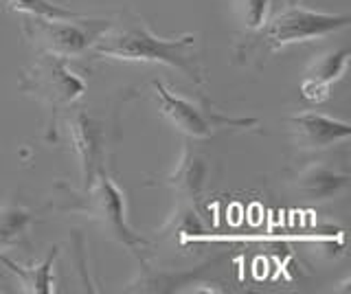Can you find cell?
<instances>
[{"label":"cell","instance_id":"2","mask_svg":"<svg viewBox=\"0 0 351 294\" xmlns=\"http://www.w3.org/2000/svg\"><path fill=\"white\" fill-rule=\"evenodd\" d=\"M349 25L351 18L347 14H325L305 9L301 5H285L281 7V12H277L270 20L266 18L261 27L252 29L244 40H239L235 58L244 66L246 64L261 66L266 58L285 47L338 34Z\"/></svg>","mask_w":351,"mask_h":294},{"label":"cell","instance_id":"3","mask_svg":"<svg viewBox=\"0 0 351 294\" xmlns=\"http://www.w3.org/2000/svg\"><path fill=\"white\" fill-rule=\"evenodd\" d=\"M60 189L66 191V200H69L62 209L84 213L88 220H93L101 228L106 237L125 246L138 261L145 264L152 244L147 237H143L130 226L125 215V198L114 184V180L108 176V169L99 171L88 184H82L80 191L64 187V184H60Z\"/></svg>","mask_w":351,"mask_h":294},{"label":"cell","instance_id":"13","mask_svg":"<svg viewBox=\"0 0 351 294\" xmlns=\"http://www.w3.org/2000/svg\"><path fill=\"white\" fill-rule=\"evenodd\" d=\"M33 222H36V211L25 204L7 202L0 206V253L25 242Z\"/></svg>","mask_w":351,"mask_h":294},{"label":"cell","instance_id":"7","mask_svg":"<svg viewBox=\"0 0 351 294\" xmlns=\"http://www.w3.org/2000/svg\"><path fill=\"white\" fill-rule=\"evenodd\" d=\"M64 127L69 143L80 160L82 184L90 182L99 171L106 169L108 158V130L106 123L93 117L86 108H66L60 117L55 119L51 134L55 136V130ZM49 134V136H51Z\"/></svg>","mask_w":351,"mask_h":294},{"label":"cell","instance_id":"16","mask_svg":"<svg viewBox=\"0 0 351 294\" xmlns=\"http://www.w3.org/2000/svg\"><path fill=\"white\" fill-rule=\"evenodd\" d=\"M272 3H283L281 7H285V5H299V0H272Z\"/></svg>","mask_w":351,"mask_h":294},{"label":"cell","instance_id":"10","mask_svg":"<svg viewBox=\"0 0 351 294\" xmlns=\"http://www.w3.org/2000/svg\"><path fill=\"white\" fill-rule=\"evenodd\" d=\"M349 171L325 160H310L294 173L292 184L307 202L336 200L349 189Z\"/></svg>","mask_w":351,"mask_h":294},{"label":"cell","instance_id":"9","mask_svg":"<svg viewBox=\"0 0 351 294\" xmlns=\"http://www.w3.org/2000/svg\"><path fill=\"white\" fill-rule=\"evenodd\" d=\"M208 180V160L200 149L193 147L189 140L184 143L182 156L176 162L171 173L162 176L156 184H165L173 191L182 206L193 211Z\"/></svg>","mask_w":351,"mask_h":294},{"label":"cell","instance_id":"8","mask_svg":"<svg viewBox=\"0 0 351 294\" xmlns=\"http://www.w3.org/2000/svg\"><path fill=\"white\" fill-rule=\"evenodd\" d=\"M288 127L294 145L303 151H325L345 145L351 136V125L340 119L316 110H303L288 117Z\"/></svg>","mask_w":351,"mask_h":294},{"label":"cell","instance_id":"6","mask_svg":"<svg viewBox=\"0 0 351 294\" xmlns=\"http://www.w3.org/2000/svg\"><path fill=\"white\" fill-rule=\"evenodd\" d=\"M112 20L104 18H66V20H47V18H25L22 34L38 51L53 53L64 60L84 58L90 53L95 42L104 36Z\"/></svg>","mask_w":351,"mask_h":294},{"label":"cell","instance_id":"17","mask_svg":"<svg viewBox=\"0 0 351 294\" xmlns=\"http://www.w3.org/2000/svg\"><path fill=\"white\" fill-rule=\"evenodd\" d=\"M0 290H3V288H0Z\"/></svg>","mask_w":351,"mask_h":294},{"label":"cell","instance_id":"4","mask_svg":"<svg viewBox=\"0 0 351 294\" xmlns=\"http://www.w3.org/2000/svg\"><path fill=\"white\" fill-rule=\"evenodd\" d=\"M149 86L165 119L191 140L211 138L217 132H226V130H255L259 125L257 119H235L219 114L217 110H213V106L208 103L204 95L193 101L169 90L160 79H154Z\"/></svg>","mask_w":351,"mask_h":294},{"label":"cell","instance_id":"5","mask_svg":"<svg viewBox=\"0 0 351 294\" xmlns=\"http://www.w3.org/2000/svg\"><path fill=\"white\" fill-rule=\"evenodd\" d=\"M20 90L31 95L42 106L49 108V134L53 130L55 119L64 112L66 108L75 106L86 93V82L77 73L66 66V60L53 53L38 51L36 62L31 64L20 77Z\"/></svg>","mask_w":351,"mask_h":294},{"label":"cell","instance_id":"1","mask_svg":"<svg viewBox=\"0 0 351 294\" xmlns=\"http://www.w3.org/2000/svg\"><path fill=\"white\" fill-rule=\"evenodd\" d=\"M90 56L97 60L162 64L186 75L195 86L206 84V69L195 34L178 38H160L149 29L145 18L125 12L110 23L104 36L95 42Z\"/></svg>","mask_w":351,"mask_h":294},{"label":"cell","instance_id":"14","mask_svg":"<svg viewBox=\"0 0 351 294\" xmlns=\"http://www.w3.org/2000/svg\"><path fill=\"white\" fill-rule=\"evenodd\" d=\"M7 9L16 14H25L27 18H47V20H66L82 14L66 9L53 0H7Z\"/></svg>","mask_w":351,"mask_h":294},{"label":"cell","instance_id":"11","mask_svg":"<svg viewBox=\"0 0 351 294\" xmlns=\"http://www.w3.org/2000/svg\"><path fill=\"white\" fill-rule=\"evenodd\" d=\"M347 64H349V49H345V47L327 51L325 56L318 58L312 64V69L305 73V77L301 82L303 99L312 101V103L325 101L329 93H332V86L343 79Z\"/></svg>","mask_w":351,"mask_h":294},{"label":"cell","instance_id":"15","mask_svg":"<svg viewBox=\"0 0 351 294\" xmlns=\"http://www.w3.org/2000/svg\"><path fill=\"white\" fill-rule=\"evenodd\" d=\"M272 0H244V20L248 31L261 27L266 23Z\"/></svg>","mask_w":351,"mask_h":294},{"label":"cell","instance_id":"12","mask_svg":"<svg viewBox=\"0 0 351 294\" xmlns=\"http://www.w3.org/2000/svg\"><path fill=\"white\" fill-rule=\"evenodd\" d=\"M58 250L60 248H51V253L44 257V261L33 266H20L18 261L0 253V264L9 272H14L18 281L22 283V290L25 292L49 294L53 292V266H55V259H58Z\"/></svg>","mask_w":351,"mask_h":294}]
</instances>
